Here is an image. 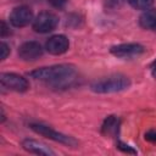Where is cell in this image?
Masks as SVG:
<instances>
[{"mask_svg": "<svg viewBox=\"0 0 156 156\" xmlns=\"http://www.w3.org/2000/svg\"><path fill=\"white\" fill-rule=\"evenodd\" d=\"M74 73H76L74 67L71 65H56L51 67H44V68L35 69L30 72L29 76L35 79L43 80V82L57 84V83H63V82L72 79Z\"/></svg>", "mask_w": 156, "mask_h": 156, "instance_id": "6da1fadb", "label": "cell"}, {"mask_svg": "<svg viewBox=\"0 0 156 156\" xmlns=\"http://www.w3.org/2000/svg\"><path fill=\"white\" fill-rule=\"evenodd\" d=\"M129 84H130V80L128 77L122 74H116V76H110L107 78L94 82L91 84V90L101 94L116 93V91L124 90L126 88L129 87Z\"/></svg>", "mask_w": 156, "mask_h": 156, "instance_id": "7a4b0ae2", "label": "cell"}, {"mask_svg": "<svg viewBox=\"0 0 156 156\" xmlns=\"http://www.w3.org/2000/svg\"><path fill=\"white\" fill-rule=\"evenodd\" d=\"M57 23H58V18L56 15L49 11H43L35 17L33 22V29L38 33H48L55 29Z\"/></svg>", "mask_w": 156, "mask_h": 156, "instance_id": "3957f363", "label": "cell"}, {"mask_svg": "<svg viewBox=\"0 0 156 156\" xmlns=\"http://www.w3.org/2000/svg\"><path fill=\"white\" fill-rule=\"evenodd\" d=\"M30 128L33 130H35L37 133L49 138V139H52L55 141H58V143H62L65 145H68V146H74L77 145V141L72 138V136H68V135H65L62 133H58L54 129H51L50 127H46V126H43V124H32Z\"/></svg>", "mask_w": 156, "mask_h": 156, "instance_id": "277c9868", "label": "cell"}, {"mask_svg": "<svg viewBox=\"0 0 156 156\" xmlns=\"http://www.w3.org/2000/svg\"><path fill=\"white\" fill-rule=\"evenodd\" d=\"M0 82L5 88L15 91H26L29 88L27 79L15 73H1Z\"/></svg>", "mask_w": 156, "mask_h": 156, "instance_id": "5b68a950", "label": "cell"}, {"mask_svg": "<svg viewBox=\"0 0 156 156\" xmlns=\"http://www.w3.org/2000/svg\"><path fill=\"white\" fill-rule=\"evenodd\" d=\"M145 49L140 44H121L117 46H113L111 49V52L117 56V57H123V58H129V57H135L141 54H144Z\"/></svg>", "mask_w": 156, "mask_h": 156, "instance_id": "8992f818", "label": "cell"}, {"mask_svg": "<svg viewBox=\"0 0 156 156\" xmlns=\"http://www.w3.org/2000/svg\"><path fill=\"white\" fill-rule=\"evenodd\" d=\"M43 49L37 41H27L23 43L18 49V55L24 61H33L41 56Z\"/></svg>", "mask_w": 156, "mask_h": 156, "instance_id": "52a82bcc", "label": "cell"}, {"mask_svg": "<svg viewBox=\"0 0 156 156\" xmlns=\"http://www.w3.org/2000/svg\"><path fill=\"white\" fill-rule=\"evenodd\" d=\"M33 13L29 7L27 6H20L12 10L10 15V22L15 27H24L32 21Z\"/></svg>", "mask_w": 156, "mask_h": 156, "instance_id": "ba28073f", "label": "cell"}, {"mask_svg": "<svg viewBox=\"0 0 156 156\" xmlns=\"http://www.w3.org/2000/svg\"><path fill=\"white\" fill-rule=\"evenodd\" d=\"M69 46L68 39L65 35H54L46 41V50L52 55H61Z\"/></svg>", "mask_w": 156, "mask_h": 156, "instance_id": "9c48e42d", "label": "cell"}, {"mask_svg": "<svg viewBox=\"0 0 156 156\" xmlns=\"http://www.w3.org/2000/svg\"><path fill=\"white\" fill-rule=\"evenodd\" d=\"M22 146H23V149H26L27 151L33 152V154H38V155H54V151L49 146H46L45 144H43L40 141L33 140V139L23 140Z\"/></svg>", "mask_w": 156, "mask_h": 156, "instance_id": "30bf717a", "label": "cell"}, {"mask_svg": "<svg viewBox=\"0 0 156 156\" xmlns=\"http://www.w3.org/2000/svg\"><path fill=\"white\" fill-rule=\"evenodd\" d=\"M139 23L145 29H156V10L145 11L140 16Z\"/></svg>", "mask_w": 156, "mask_h": 156, "instance_id": "8fae6325", "label": "cell"}, {"mask_svg": "<svg viewBox=\"0 0 156 156\" xmlns=\"http://www.w3.org/2000/svg\"><path fill=\"white\" fill-rule=\"evenodd\" d=\"M118 130V119L115 116H110L102 124V133L106 135H115Z\"/></svg>", "mask_w": 156, "mask_h": 156, "instance_id": "7c38bea8", "label": "cell"}, {"mask_svg": "<svg viewBox=\"0 0 156 156\" xmlns=\"http://www.w3.org/2000/svg\"><path fill=\"white\" fill-rule=\"evenodd\" d=\"M128 1L136 10H145V9L150 7L154 2V0H128Z\"/></svg>", "mask_w": 156, "mask_h": 156, "instance_id": "4fadbf2b", "label": "cell"}, {"mask_svg": "<svg viewBox=\"0 0 156 156\" xmlns=\"http://www.w3.org/2000/svg\"><path fill=\"white\" fill-rule=\"evenodd\" d=\"M0 51H1L0 57H1V60H4V58L7 57V55H9V52H10V49H9V46H7L5 43H1V44H0Z\"/></svg>", "mask_w": 156, "mask_h": 156, "instance_id": "5bb4252c", "label": "cell"}, {"mask_svg": "<svg viewBox=\"0 0 156 156\" xmlns=\"http://www.w3.org/2000/svg\"><path fill=\"white\" fill-rule=\"evenodd\" d=\"M145 139L151 141V143H156V130L155 129H151L149 132L145 133Z\"/></svg>", "mask_w": 156, "mask_h": 156, "instance_id": "9a60e30c", "label": "cell"}, {"mask_svg": "<svg viewBox=\"0 0 156 156\" xmlns=\"http://www.w3.org/2000/svg\"><path fill=\"white\" fill-rule=\"evenodd\" d=\"M117 147L119 149V150H122V151H124V152H129V154H135V151L133 150V149H130L128 145H126V144H123V143H117Z\"/></svg>", "mask_w": 156, "mask_h": 156, "instance_id": "2e32d148", "label": "cell"}, {"mask_svg": "<svg viewBox=\"0 0 156 156\" xmlns=\"http://www.w3.org/2000/svg\"><path fill=\"white\" fill-rule=\"evenodd\" d=\"M49 1H50V4H51L52 6H55V7H63L67 0H49Z\"/></svg>", "mask_w": 156, "mask_h": 156, "instance_id": "e0dca14e", "label": "cell"}, {"mask_svg": "<svg viewBox=\"0 0 156 156\" xmlns=\"http://www.w3.org/2000/svg\"><path fill=\"white\" fill-rule=\"evenodd\" d=\"M0 32H1V37H5L6 34H10V30H7V27L4 22H1V30Z\"/></svg>", "mask_w": 156, "mask_h": 156, "instance_id": "ac0fdd59", "label": "cell"}, {"mask_svg": "<svg viewBox=\"0 0 156 156\" xmlns=\"http://www.w3.org/2000/svg\"><path fill=\"white\" fill-rule=\"evenodd\" d=\"M152 76L156 78V61L154 62V69H152Z\"/></svg>", "mask_w": 156, "mask_h": 156, "instance_id": "d6986e66", "label": "cell"}, {"mask_svg": "<svg viewBox=\"0 0 156 156\" xmlns=\"http://www.w3.org/2000/svg\"><path fill=\"white\" fill-rule=\"evenodd\" d=\"M155 30H156V29H155Z\"/></svg>", "mask_w": 156, "mask_h": 156, "instance_id": "ffe728a7", "label": "cell"}]
</instances>
